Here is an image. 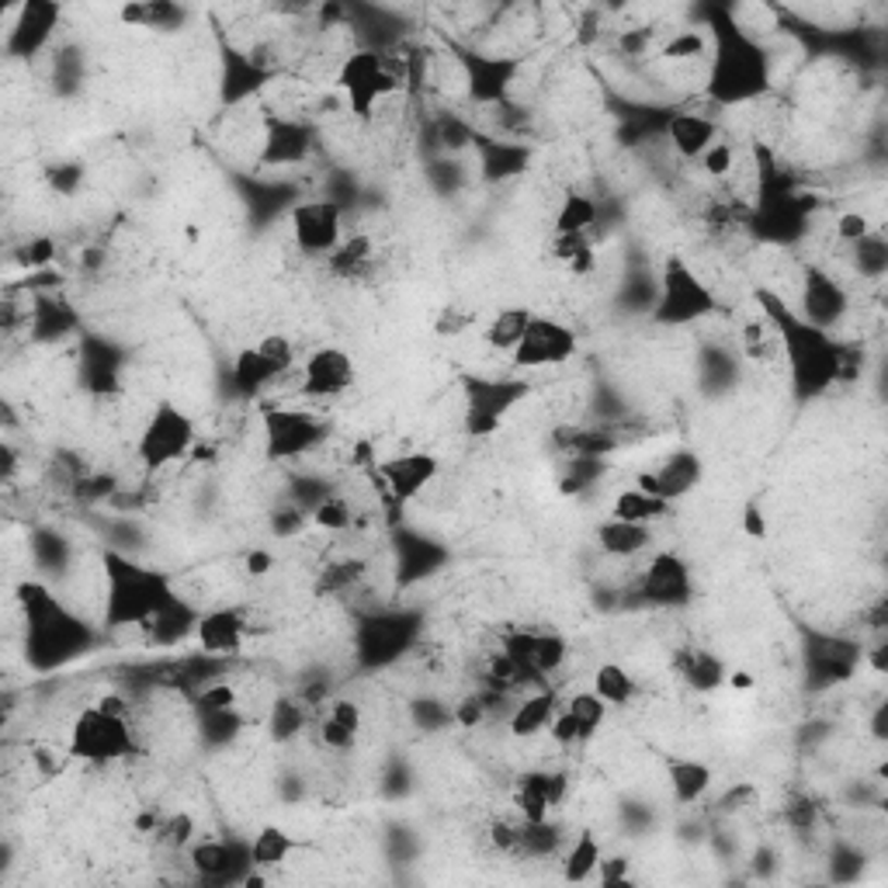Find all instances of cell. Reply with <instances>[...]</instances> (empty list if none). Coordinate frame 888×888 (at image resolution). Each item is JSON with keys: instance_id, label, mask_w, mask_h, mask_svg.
Masks as SVG:
<instances>
[{"instance_id": "1", "label": "cell", "mask_w": 888, "mask_h": 888, "mask_svg": "<svg viewBox=\"0 0 888 888\" xmlns=\"http://www.w3.org/2000/svg\"><path fill=\"white\" fill-rule=\"evenodd\" d=\"M764 302L767 324L774 337L784 344V357L791 368V389H795L799 400H816L826 389H834L837 379L847 375V351L837 344L829 330H819L805 324L799 313H791L781 299H774L770 292L757 295Z\"/></svg>"}, {"instance_id": "2", "label": "cell", "mask_w": 888, "mask_h": 888, "mask_svg": "<svg viewBox=\"0 0 888 888\" xmlns=\"http://www.w3.org/2000/svg\"><path fill=\"white\" fill-rule=\"evenodd\" d=\"M770 90V63L750 35L722 17L715 25V56L708 70V98L715 105H746Z\"/></svg>"}, {"instance_id": "3", "label": "cell", "mask_w": 888, "mask_h": 888, "mask_svg": "<svg viewBox=\"0 0 888 888\" xmlns=\"http://www.w3.org/2000/svg\"><path fill=\"white\" fill-rule=\"evenodd\" d=\"M105 573H108V625L125 629V625H149L163 608L170 594V583L149 570V565L132 562L119 552L105 556Z\"/></svg>"}, {"instance_id": "4", "label": "cell", "mask_w": 888, "mask_h": 888, "mask_svg": "<svg viewBox=\"0 0 888 888\" xmlns=\"http://www.w3.org/2000/svg\"><path fill=\"white\" fill-rule=\"evenodd\" d=\"M22 600L28 615V656L39 670L63 664L87 646V629L73 615H66L46 587L28 583L22 587Z\"/></svg>"}, {"instance_id": "5", "label": "cell", "mask_w": 888, "mask_h": 888, "mask_svg": "<svg viewBox=\"0 0 888 888\" xmlns=\"http://www.w3.org/2000/svg\"><path fill=\"white\" fill-rule=\"evenodd\" d=\"M400 77L403 73L392 66L389 56L375 49H354L344 56V63L337 66V87L344 90L351 111L362 119H368L375 105L400 87Z\"/></svg>"}, {"instance_id": "6", "label": "cell", "mask_w": 888, "mask_h": 888, "mask_svg": "<svg viewBox=\"0 0 888 888\" xmlns=\"http://www.w3.org/2000/svg\"><path fill=\"white\" fill-rule=\"evenodd\" d=\"M711 313H715L711 289L688 268L684 257H670L667 268H664V281H659L656 309H653L656 324L688 327V324H697V319H705Z\"/></svg>"}, {"instance_id": "7", "label": "cell", "mask_w": 888, "mask_h": 888, "mask_svg": "<svg viewBox=\"0 0 888 888\" xmlns=\"http://www.w3.org/2000/svg\"><path fill=\"white\" fill-rule=\"evenodd\" d=\"M195 448V421L174 403H160L149 413L146 427L139 430L136 441V459L139 465L154 476V472L181 462L187 451Z\"/></svg>"}, {"instance_id": "8", "label": "cell", "mask_w": 888, "mask_h": 888, "mask_svg": "<svg viewBox=\"0 0 888 888\" xmlns=\"http://www.w3.org/2000/svg\"><path fill=\"white\" fill-rule=\"evenodd\" d=\"M132 750H136V743H132V729L125 715H111L98 705L84 708L70 729V753L87 764L122 761Z\"/></svg>"}, {"instance_id": "9", "label": "cell", "mask_w": 888, "mask_h": 888, "mask_svg": "<svg viewBox=\"0 0 888 888\" xmlns=\"http://www.w3.org/2000/svg\"><path fill=\"white\" fill-rule=\"evenodd\" d=\"M465 386V430L472 438H489L510 410H514L524 396L527 382L518 379H483V375H469Z\"/></svg>"}, {"instance_id": "10", "label": "cell", "mask_w": 888, "mask_h": 888, "mask_svg": "<svg viewBox=\"0 0 888 888\" xmlns=\"http://www.w3.org/2000/svg\"><path fill=\"white\" fill-rule=\"evenodd\" d=\"M295 362V348L285 333H268L254 348H243L233 362V386L243 396H257L278 382Z\"/></svg>"}, {"instance_id": "11", "label": "cell", "mask_w": 888, "mask_h": 888, "mask_svg": "<svg viewBox=\"0 0 888 888\" xmlns=\"http://www.w3.org/2000/svg\"><path fill=\"white\" fill-rule=\"evenodd\" d=\"M327 438V427L306 410H268L264 413V448L275 462L309 455Z\"/></svg>"}, {"instance_id": "12", "label": "cell", "mask_w": 888, "mask_h": 888, "mask_svg": "<svg viewBox=\"0 0 888 888\" xmlns=\"http://www.w3.org/2000/svg\"><path fill=\"white\" fill-rule=\"evenodd\" d=\"M576 354V333L559 324V319L549 316H532L518 351L510 354L518 368H552V365H565Z\"/></svg>"}, {"instance_id": "13", "label": "cell", "mask_w": 888, "mask_h": 888, "mask_svg": "<svg viewBox=\"0 0 888 888\" xmlns=\"http://www.w3.org/2000/svg\"><path fill=\"white\" fill-rule=\"evenodd\" d=\"M340 233H344V212L330 198L299 202L292 209V236L302 254L324 257L340 247Z\"/></svg>"}, {"instance_id": "14", "label": "cell", "mask_w": 888, "mask_h": 888, "mask_svg": "<svg viewBox=\"0 0 888 888\" xmlns=\"http://www.w3.org/2000/svg\"><path fill=\"white\" fill-rule=\"evenodd\" d=\"M847 306H850V299H847L840 281L829 271L816 268V264H808L802 275V313H799L805 324L829 330L847 316Z\"/></svg>"}, {"instance_id": "15", "label": "cell", "mask_w": 888, "mask_h": 888, "mask_svg": "<svg viewBox=\"0 0 888 888\" xmlns=\"http://www.w3.org/2000/svg\"><path fill=\"white\" fill-rule=\"evenodd\" d=\"M694 594L691 570L677 552H659L642 573V597L656 608H680Z\"/></svg>"}, {"instance_id": "16", "label": "cell", "mask_w": 888, "mask_h": 888, "mask_svg": "<svg viewBox=\"0 0 888 888\" xmlns=\"http://www.w3.org/2000/svg\"><path fill=\"white\" fill-rule=\"evenodd\" d=\"M382 483L392 494L396 503H410L413 497H421L424 489L438 479L441 462L430 451H403V455H392L379 465Z\"/></svg>"}, {"instance_id": "17", "label": "cell", "mask_w": 888, "mask_h": 888, "mask_svg": "<svg viewBox=\"0 0 888 888\" xmlns=\"http://www.w3.org/2000/svg\"><path fill=\"white\" fill-rule=\"evenodd\" d=\"M702 476H705V462H702V455H697V451H691V448H680V451H673V455L659 465L656 472H649V476H642L638 479V489L642 494H653V497H659V500H680V497H688L691 489L702 483Z\"/></svg>"}, {"instance_id": "18", "label": "cell", "mask_w": 888, "mask_h": 888, "mask_svg": "<svg viewBox=\"0 0 888 888\" xmlns=\"http://www.w3.org/2000/svg\"><path fill=\"white\" fill-rule=\"evenodd\" d=\"M354 386V357L340 348H319L309 354L306 368H302V392L313 400H327L340 396Z\"/></svg>"}, {"instance_id": "19", "label": "cell", "mask_w": 888, "mask_h": 888, "mask_svg": "<svg viewBox=\"0 0 888 888\" xmlns=\"http://www.w3.org/2000/svg\"><path fill=\"white\" fill-rule=\"evenodd\" d=\"M413 638V621L400 615H379L368 618L362 632H357V649L368 664H389L400 656Z\"/></svg>"}, {"instance_id": "20", "label": "cell", "mask_w": 888, "mask_h": 888, "mask_svg": "<svg viewBox=\"0 0 888 888\" xmlns=\"http://www.w3.org/2000/svg\"><path fill=\"white\" fill-rule=\"evenodd\" d=\"M243 632H247V621L236 608H216L205 611L195 621V638L198 649L205 656H230L243 646Z\"/></svg>"}, {"instance_id": "21", "label": "cell", "mask_w": 888, "mask_h": 888, "mask_svg": "<svg viewBox=\"0 0 888 888\" xmlns=\"http://www.w3.org/2000/svg\"><path fill=\"white\" fill-rule=\"evenodd\" d=\"M192 864L202 878L230 881L236 872L251 867V847L240 850L236 843H226V840H202V843H192Z\"/></svg>"}, {"instance_id": "22", "label": "cell", "mask_w": 888, "mask_h": 888, "mask_svg": "<svg viewBox=\"0 0 888 888\" xmlns=\"http://www.w3.org/2000/svg\"><path fill=\"white\" fill-rule=\"evenodd\" d=\"M465 70H469V94H472V98H476V101H500L503 90L510 87V81H514L518 63L472 52V56H465Z\"/></svg>"}, {"instance_id": "23", "label": "cell", "mask_w": 888, "mask_h": 888, "mask_svg": "<svg viewBox=\"0 0 888 888\" xmlns=\"http://www.w3.org/2000/svg\"><path fill=\"white\" fill-rule=\"evenodd\" d=\"M670 146L680 160H702L705 149L719 136V125H715L708 115H697V111H688V115H673L667 125Z\"/></svg>"}, {"instance_id": "24", "label": "cell", "mask_w": 888, "mask_h": 888, "mask_svg": "<svg viewBox=\"0 0 888 888\" xmlns=\"http://www.w3.org/2000/svg\"><path fill=\"white\" fill-rule=\"evenodd\" d=\"M597 545H600L604 556L629 559V556H638V552L649 549L653 532H649V524H632V521L608 518L604 524H597Z\"/></svg>"}, {"instance_id": "25", "label": "cell", "mask_w": 888, "mask_h": 888, "mask_svg": "<svg viewBox=\"0 0 888 888\" xmlns=\"http://www.w3.org/2000/svg\"><path fill=\"white\" fill-rule=\"evenodd\" d=\"M559 711V694L556 691H538V694H527L524 702L514 708L510 715V735H518V740H532V735L545 732L552 726Z\"/></svg>"}, {"instance_id": "26", "label": "cell", "mask_w": 888, "mask_h": 888, "mask_svg": "<svg viewBox=\"0 0 888 888\" xmlns=\"http://www.w3.org/2000/svg\"><path fill=\"white\" fill-rule=\"evenodd\" d=\"M677 670L688 680V688L697 694H715L726 684V664L711 649H688L680 656Z\"/></svg>"}, {"instance_id": "27", "label": "cell", "mask_w": 888, "mask_h": 888, "mask_svg": "<svg viewBox=\"0 0 888 888\" xmlns=\"http://www.w3.org/2000/svg\"><path fill=\"white\" fill-rule=\"evenodd\" d=\"M667 778L673 788V799L680 805H694L708 795L711 788V767L702 761H670L667 764Z\"/></svg>"}, {"instance_id": "28", "label": "cell", "mask_w": 888, "mask_h": 888, "mask_svg": "<svg viewBox=\"0 0 888 888\" xmlns=\"http://www.w3.org/2000/svg\"><path fill=\"white\" fill-rule=\"evenodd\" d=\"M309 154V132L295 122H275L264 139V160L268 163H299Z\"/></svg>"}, {"instance_id": "29", "label": "cell", "mask_w": 888, "mask_h": 888, "mask_svg": "<svg viewBox=\"0 0 888 888\" xmlns=\"http://www.w3.org/2000/svg\"><path fill=\"white\" fill-rule=\"evenodd\" d=\"M532 309H524V306H510V309H500L494 319H489V327L483 333L486 340V348H494L500 354H514L518 344H521V337L527 330V324H532Z\"/></svg>"}, {"instance_id": "30", "label": "cell", "mask_w": 888, "mask_h": 888, "mask_svg": "<svg viewBox=\"0 0 888 888\" xmlns=\"http://www.w3.org/2000/svg\"><path fill=\"white\" fill-rule=\"evenodd\" d=\"M670 503L659 500L653 494H642V489H625V494L615 497V507H611V518L615 521H632V524H653L659 518H667Z\"/></svg>"}, {"instance_id": "31", "label": "cell", "mask_w": 888, "mask_h": 888, "mask_svg": "<svg viewBox=\"0 0 888 888\" xmlns=\"http://www.w3.org/2000/svg\"><path fill=\"white\" fill-rule=\"evenodd\" d=\"M295 850V840L285 834L281 826H264L260 834L251 843V864L260 867V872H271V867L285 864Z\"/></svg>"}, {"instance_id": "32", "label": "cell", "mask_w": 888, "mask_h": 888, "mask_svg": "<svg viewBox=\"0 0 888 888\" xmlns=\"http://www.w3.org/2000/svg\"><path fill=\"white\" fill-rule=\"evenodd\" d=\"M594 694L608 708H621L635 697V680L621 664H600L594 673Z\"/></svg>"}, {"instance_id": "33", "label": "cell", "mask_w": 888, "mask_h": 888, "mask_svg": "<svg viewBox=\"0 0 888 888\" xmlns=\"http://www.w3.org/2000/svg\"><path fill=\"white\" fill-rule=\"evenodd\" d=\"M597 222V202L583 192H570L562 198L559 212H556V233H583L591 236Z\"/></svg>"}, {"instance_id": "34", "label": "cell", "mask_w": 888, "mask_h": 888, "mask_svg": "<svg viewBox=\"0 0 888 888\" xmlns=\"http://www.w3.org/2000/svg\"><path fill=\"white\" fill-rule=\"evenodd\" d=\"M600 843L594 834H580L570 847V854L562 857V878L565 881H587L600 867Z\"/></svg>"}, {"instance_id": "35", "label": "cell", "mask_w": 888, "mask_h": 888, "mask_svg": "<svg viewBox=\"0 0 888 888\" xmlns=\"http://www.w3.org/2000/svg\"><path fill=\"white\" fill-rule=\"evenodd\" d=\"M514 805H518V812L524 816V823H542V819H549L552 802H549V788H545V770L524 774L521 784H518Z\"/></svg>"}, {"instance_id": "36", "label": "cell", "mask_w": 888, "mask_h": 888, "mask_svg": "<svg viewBox=\"0 0 888 888\" xmlns=\"http://www.w3.org/2000/svg\"><path fill=\"white\" fill-rule=\"evenodd\" d=\"M565 711L573 715V722L580 729V743H587L591 735L604 726V719H608V705L600 702V697L594 691H580L570 697V705H565Z\"/></svg>"}, {"instance_id": "37", "label": "cell", "mask_w": 888, "mask_h": 888, "mask_svg": "<svg viewBox=\"0 0 888 888\" xmlns=\"http://www.w3.org/2000/svg\"><path fill=\"white\" fill-rule=\"evenodd\" d=\"M268 722L278 743L295 740V735L306 729V702H302V697H278Z\"/></svg>"}, {"instance_id": "38", "label": "cell", "mask_w": 888, "mask_h": 888, "mask_svg": "<svg viewBox=\"0 0 888 888\" xmlns=\"http://www.w3.org/2000/svg\"><path fill=\"white\" fill-rule=\"evenodd\" d=\"M559 843H562V837H559V829L549 819L524 823L518 829V850H524L527 857H549L559 850Z\"/></svg>"}, {"instance_id": "39", "label": "cell", "mask_w": 888, "mask_h": 888, "mask_svg": "<svg viewBox=\"0 0 888 888\" xmlns=\"http://www.w3.org/2000/svg\"><path fill=\"white\" fill-rule=\"evenodd\" d=\"M854 260H857V271L864 278H881L885 268H888V243L881 233H867L864 240L854 243Z\"/></svg>"}, {"instance_id": "40", "label": "cell", "mask_w": 888, "mask_h": 888, "mask_svg": "<svg viewBox=\"0 0 888 888\" xmlns=\"http://www.w3.org/2000/svg\"><path fill=\"white\" fill-rule=\"evenodd\" d=\"M565 656H570V646H565V638L556 635V632H535V656H532V673H556Z\"/></svg>"}, {"instance_id": "41", "label": "cell", "mask_w": 888, "mask_h": 888, "mask_svg": "<svg viewBox=\"0 0 888 888\" xmlns=\"http://www.w3.org/2000/svg\"><path fill=\"white\" fill-rule=\"evenodd\" d=\"M372 257V240L368 236H354L348 243H340V247L330 254V268L340 271V275H354L362 271V264Z\"/></svg>"}, {"instance_id": "42", "label": "cell", "mask_w": 888, "mask_h": 888, "mask_svg": "<svg viewBox=\"0 0 888 888\" xmlns=\"http://www.w3.org/2000/svg\"><path fill=\"white\" fill-rule=\"evenodd\" d=\"M157 840L170 850H184L195 843V819L187 812H174L157 826Z\"/></svg>"}, {"instance_id": "43", "label": "cell", "mask_w": 888, "mask_h": 888, "mask_svg": "<svg viewBox=\"0 0 888 888\" xmlns=\"http://www.w3.org/2000/svg\"><path fill=\"white\" fill-rule=\"evenodd\" d=\"M125 22L132 25H149V28H167L170 17H184V8L174 4H129L122 11Z\"/></svg>"}, {"instance_id": "44", "label": "cell", "mask_w": 888, "mask_h": 888, "mask_svg": "<svg viewBox=\"0 0 888 888\" xmlns=\"http://www.w3.org/2000/svg\"><path fill=\"white\" fill-rule=\"evenodd\" d=\"M351 507H348V500H340V497H327L324 503H316L313 507V521L319 524V527H327V532H344V527H351Z\"/></svg>"}, {"instance_id": "45", "label": "cell", "mask_w": 888, "mask_h": 888, "mask_svg": "<svg viewBox=\"0 0 888 888\" xmlns=\"http://www.w3.org/2000/svg\"><path fill=\"white\" fill-rule=\"evenodd\" d=\"M357 735H362V732L344 726L340 719H333V715H327V719L319 722V740H324L327 750H351L357 743Z\"/></svg>"}, {"instance_id": "46", "label": "cell", "mask_w": 888, "mask_h": 888, "mask_svg": "<svg viewBox=\"0 0 888 888\" xmlns=\"http://www.w3.org/2000/svg\"><path fill=\"white\" fill-rule=\"evenodd\" d=\"M362 573H365V562L362 559H348V562H333L324 583L327 591H344V587H354V583H362Z\"/></svg>"}, {"instance_id": "47", "label": "cell", "mask_w": 888, "mask_h": 888, "mask_svg": "<svg viewBox=\"0 0 888 888\" xmlns=\"http://www.w3.org/2000/svg\"><path fill=\"white\" fill-rule=\"evenodd\" d=\"M702 167H705V174H708V178H726L729 170L735 167V149H732L729 143H719V139H715V143L705 149Z\"/></svg>"}, {"instance_id": "48", "label": "cell", "mask_w": 888, "mask_h": 888, "mask_svg": "<svg viewBox=\"0 0 888 888\" xmlns=\"http://www.w3.org/2000/svg\"><path fill=\"white\" fill-rule=\"evenodd\" d=\"M503 653L514 659V664L524 670V673H532V656H535V632H514V635H507L503 638Z\"/></svg>"}, {"instance_id": "49", "label": "cell", "mask_w": 888, "mask_h": 888, "mask_svg": "<svg viewBox=\"0 0 888 888\" xmlns=\"http://www.w3.org/2000/svg\"><path fill=\"white\" fill-rule=\"evenodd\" d=\"M708 42H705V35H697V32H680L673 42L664 46V56L667 60H691V56H705Z\"/></svg>"}, {"instance_id": "50", "label": "cell", "mask_w": 888, "mask_h": 888, "mask_svg": "<svg viewBox=\"0 0 888 888\" xmlns=\"http://www.w3.org/2000/svg\"><path fill=\"white\" fill-rule=\"evenodd\" d=\"M867 233H872V222H867V216H861V212H843L837 219V236L843 243H850V247H854L857 240H864Z\"/></svg>"}, {"instance_id": "51", "label": "cell", "mask_w": 888, "mask_h": 888, "mask_svg": "<svg viewBox=\"0 0 888 888\" xmlns=\"http://www.w3.org/2000/svg\"><path fill=\"white\" fill-rule=\"evenodd\" d=\"M413 719H417L424 729H441V726H448V719H455V711H448L438 702H417L413 705Z\"/></svg>"}, {"instance_id": "52", "label": "cell", "mask_w": 888, "mask_h": 888, "mask_svg": "<svg viewBox=\"0 0 888 888\" xmlns=\"http://www.w3.org/2000/svg\"><path fill=\"white\" fill-rule=\"evenodd\" d=\"M587 247H594L591 243V236H583V233H556V243H552V254H556V260H562V264H570L580 251H587Z\"/></svg>"}, {"instance_id": "53", "label": "cell", "mask_w": 888, "mask_h": 888, "mask_svg": "<svg viewBox=\"0 0 888 888\" xmlns=\"http://www.w3.org/2000/svg\"><path fill=\"white\" fill-rule=\"evenodd\" d=\"M198 705H202V711H226L236 705V694L230 684H212L198 694Z\"/></svg>"}, {"instance_id": "54", "label": "cell", "mask_w": 888, "mask_h": 888, "mask_svg": "<svg viewBox=\"0 0 888 888\" xmlns=\"http://www.w3.org/2000/svg\"><path fill=\"white\" fill-rule=\"evenodd\" d=\"M483 715H486L483 694H469L465 702L455 708V722H462V726H479V722H483Z\"/></svg>"}, {"instance_id": "55", "label": "cell", "mask_w": 888, "mask_h": 888, "mask_svg": "<svg viewBox=\"0 0 888 888\" xmlns=\"http://www.w3.org/2000/svg\"><path fill=\"white\" fill-rule=\"evenodd\" d=\"M330 715H333V719L344 722V726H351V729L362 732V708H357V705L351 702V697H340V702H333Z\"/></svg>"}, {"instance_id": "56", "label": "cell", "mask_w": 888, "mask_h": 888, "mask_svg": "<svg viewBox=\"0 0 888 888\" xmlns=\"http://www.w3.org/2000/svg\"><path fill=\"white\" fill-rule=\"evenodd\" d=\"M565 268H570V271H573L576 278H587V275H591V271L597 268V251H594V247L580 251V254H576V257H573L570 264H565Z\"/></svg>"}, {"instance_id": "57", "label": "cell", "mask_w": 888, "mask_h": 888, "mask_svg": "<svg viewBox=\"0 0 888 888\" xmlns=\"http://www.w3.org/2000/svg\"><path fill=\"white\" fill-rule=\"evenodd\" d=\"M494 843L500 850H518V829L514 826H507V823H497L494 826Z\"/></svg>"}, {"instance_id": "58", "label": "cell", "mask_w": 888, "mask_h": 888, "mask_svg": "<svg viewBox=\"0 0 888 888\" xmlns=\"http://www.w3.org/2000/svg\"><path fill=\"white\" fill-rule=\"evenodd\" d=\"M646 42H649V28H642V32H625V35H621V49H625L629 56L642 52V49H646Z\"/></svg>"}, {"instance_id": "59", "label": "cell", "mask_w": 888, "mask_h": 888, "mask_svg": "<svg viewBox=\"0 0 888 888\" xmlns=\"http://www.w3.org/2000/svg\"><path fill=\"white\" fill-rule=\"evenodd\" d=\"M625 864H629L625 857H615V861H604V857H600V867H597V872L604 875V881H621V878H625Z\"/></svg>"}, {"instance_id": "60", "label": "cell", "mask_w": 888, "mask_h": 888, "mask_svg": "<svg viewBox=\"0 0 888 888\" xmlns=\"http://www.w3.org/2000/svg\"><path fill=\"white\" fill-rule=\"evenodd\" d=\"M52 257V243L49 240H35L32 254H25V264H46Z\"/></svg>"}, {"instance_id": "61", "label": "cell", "mask_w": 888, "mask_h": 888, "mask_svg": "<svg viewBox=\"0 0 888 888\" xmlns=\"http://www.w3.org/2000/svg\"><path fill=\"white\" fill-rule=\"evenodd\" d=\"M98 708H105V711H111V715H125V719H129V705L122 702L119 694H105L101 702H98Z\"/></svg>"}, {"instance_id": "62", "label": "cell", "mask_w": 888, "mask_h": 888, "mask_svg": "<svg viewBox=\"0 0 888 888\" xmlns=\"http://www.w3.org/2000/svg\"><path fill=\"white\" fill-rule=\"evenodd\" d=\"M247 570H251V573H268V570H271L268 552H254V556L247 559Z\"/></svg>"}, {"instance_id": "63", "label": "cell", "mask_w": 888, "mask_h": 888, "mask_svg": "<svg viewBox=\"0 0 888 888\" xmlns=\"http://www.w3.org/2000/svg\"><path fill=\"white\" fill-rule=\"evenodd\" d=\"M0 455H4V479H11L14 476V451H11V445H4V451H0Z\"/></svg>"}]
</instances>
